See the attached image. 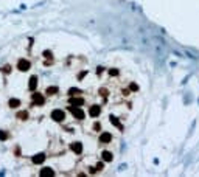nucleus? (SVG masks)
<instances>
[{
    "instance_id": "1",
    "label": "nucleus",
    "mask_w": 199,
    "mask_h": 177,
    "mask_svg": "<svg viewBox=\"0 0 199 177\" xmlns=\"http://www.w3.org/2000/svg\"><path fill=\"white\" fill-rule=\"evenodd\" d=\"M17 69L20 71H26V70L30 69V62H28V61H25V59H20L19 64H17Z\"/></svg>"
},
{
    "instance_id": "2",
    "label": "nucleus",
    "mask_w": 199,
    "mask_h": 177,
    "mask_svg": "<svg viewBox=\"0 0 199 177\" xmlns=\"http://www.w3.org/2000/svg\"><path fill=\"white\" fill-rule=\"evenodd\" d=\"M53 118L56 121H61V120H64V113L61 110H56V112H53Z\"/></svg>"
},
{
    "instance_id": "3",
    "label": "nucleus",
    "mask_w": 199,
    "mask_h": 177,
    "mask_svg": "<svg viewBox=\"0 0 199 177\" xmlns=\"http://www.w3.org/2000/svg\"><path fill=\"white\" fill-rule=\"evenodd\" d=\"M19 104H20L19 99H9V106H11V107H17Z\"/></svg>"
},
{
    "instance_id": "4",
    "label": "nucleus",
    "mask_w": 199,
    "mask_h": 177,
    "mask_svg": "<svg viewBox=\"0 0 199 177\" xmlns=\"http://www.w3.org/2000/svg\"><path fill=\"white\" fill-rule=\"evenodd\" d=\"M36 76H33V78H31V84H30V88H34V86H36Z\"/></svg>"
},
{
    "instance_id": "5",
    "label": "nucleus",
    "mask_w": 199,
    "mask_h": 177,
    "mask_svg": "<svg viewBox=\"0 0 199 177\" xmlns=\"http://www.w3.org/2000/svg\"><path fill=\"white\" fill-rule=\"evenodd\" d=\"M0 138H2V140H6L8 138V135L5 134V131H0Z\"/></svg>"
},
{
    "instance_id": "6",
    "label": "nucleus",
    "mask_w": 199,
    "mask_h": 177,
    "mask_svg": "<svg viewBox=\"0 0 199 177\" xmlns=\"http://www.w3.org/2000/svg\"><path fill=\"white\" fill-rule=\"evenodd\" d=\"M73 148V151H76V152H81V146H79V143H76V146H72Z\"/></svg>"
},
{
    "instance_id": "7",
    "label": "nucleus",
    "mask_w": 199,
    "mask_h": 177,
    "mask_svg": "<svg viewBox=\"0 0 199 177\" xmlns=\"http://www.w3.org/2000/svg\"><path fill=\"white\" fill-rule=\"evenodd\" d=\"M103 156H104V160H112V156H110L109 152H104Z\"/></svg>"
},
{
    "instance_id": "8",
    "label": "nucleus",
    "mask_w": 199,
    "mask_h": 177,
    "mask_svg": "<svg viewBox=\"0 0 199 177\" xmlns=\"http://www.w3.org/2000/svg\"><path fill=\"white\" fill-rule=\"evenodd\" d=\"M17 118H26V112H20V113H17Z\"/></svg>"
}]
</instances>
